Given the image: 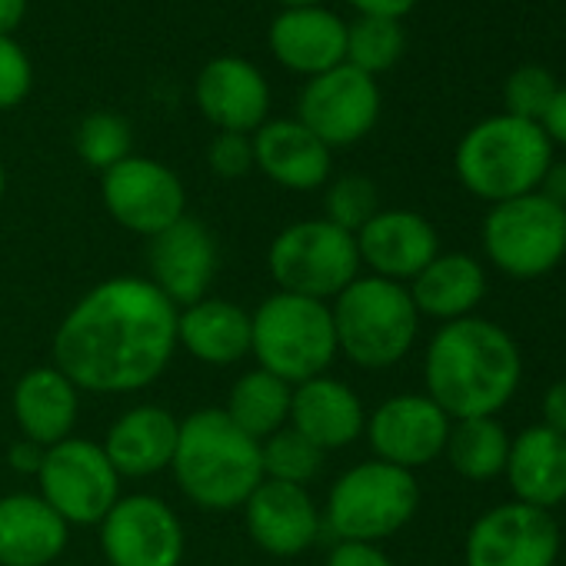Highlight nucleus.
Returning <instances> with one entry per match:
<instances>
[{
  "instance_id": "79ce46f5",
  "label": "nucleus",
  "mask_w": 566,
  "mask_h": 566,
  "mask_svg": "<svg viewBox=\"0 0 566 566\" xmlns=\"http://www.w3.org/2000/svg\"><path fill=\"white\" fill-rule=\"evenodd\" d=\"M546 200H553V203H559V207H566V164H549L546 167V174H543V180H539V187H536Z\"/></svg>"
},
{
  "instance_id": "c756f323",
  "label": "nucleus",
  "mask_w": 566,
  "mask_h": 566,
  "mask_svg": "<svg viewBox=\"0 0 566 566\" xmlns=\"http://www.w3.org/2000/svg\"><path fill=\"white\" fill-rule=\"evenodd\" d=\"M443 457L470 483L496 480L506 470V457H510L506 427L496 417L453 420L450 423L447 447H443Z\"/></svg>"
},
{
  "instance_id": "a18cd8bd",
  "label": "nucleus",
  "mask_w": 566,
  "mask_h": 566,
  "mask_svg": "<svg viewBox=\"0 0 566 566\" xmlns=\"http://www.w3.org/2000/svg\"><path fill=\"white\" fill-rule=\"evenodd\" d=\"M283 11H301V8H324V0H276Z\"/></svg>"
},
{
  "instance_id": "a19ab883",
  "label": "nucleus",
  "mask_w": 566,
  "mask_h": 566,
  "mask_svg": "<svg viewBox=\"0 0 566 566\" xmlns=\"http://www.w3.org/2000/svg\"><path fill=\"white\" fill-rule=\"evenodd\" d=\"M543 427L556 430L566 437V380H556L546 394H543Z\"/></svg>"
},
{
  "instance_id": "f704fd0d",
  "label": "nucleus",
  "mask_w": 566,
  "mask_h": 566,
  "mask_svg": "<svg viewBox=\"0 0 566 566\" xmlns=\"http://www.w3.org/2000/svg\"><path fill=\"white\" fill-rule=\"evenodd\" d=\"M556 81L546 67L539 64H523L516 67L510 77H506V87H503V104H506V114L510 117H520V120H533L539 124V117L546 114L553 94H556Z\"/></svg>"
},
{
  "instance_id": "72a5a7b5",
  "label": "nucleus",
  "mask_w": 566,
  "mask_h": 566,
  "mask_svg": "<svg viewBox=\"0 0 566 566\" xmlns=\"http://www.w3.org/2000/svg\"><path fill=\"white\" fill-rule=\"evenodd\" d=\"M380 210V193L377 184L364 174H344L334 184H327L324 193V220L334 227L357 233L374 213Z\"/></svg>"
},
{
  "instance_id": "f03ea898",
  "label": "nucleus",
  "mask_w": 566,
  "mask_h": 566,
  "mask_svg": "<svg viewBox=\"0 0 566 566\" xmlns=\"http://www.w3.org/2000/svg\"><path fill=\"white\" fill-rule=\"evenodd\" d=\"M523 357L516 340L483 317L443 324L423 357L427 397L450 417H496L516 394Z\"/></svg>"
},
{
  "instance_id": "f257e3e1",
  "label": "nucleus",
  "mask_w": 566,
  "mask_h": 566,
  "mask_svg": "<svg viewBox=\"0 0 566 566\" xmlns=\"http://www.w3.org/2000/svg\"><path fill=\"white\" fill-rule=\"evenodd\" d=\"M177 354V307L147 276L91 287L54 334V367L87 394H137Z\"/></svg>"
},
{
  "instance_id": "9b49d317",
  "label": "nucleus",
  "mask_w": 566,
  "mask_h": 566,
  "mask_svg": "<svg viewBox=\"0 0 566 566\" xmlns=\"http://www.w3.org/2000/svg\"><path fill=\"white\" fill-rule=\"evenodd\" d=\"M101 197L124 230L147 240L187 217V190L180 177L167 164L140 154H130L101 174Z\"/></svg>"
},
{
  "instance_id": "ea45409f",
  "label": "nucleus",
  "mask_w": 566,
  "mask_h": 566,
  "mask_svg": "<svg viewBox=\"0 0 566 566\" xmlns=\"http://www.w3.org/2000/svg\"><path fill=\"white\" fill-rule=\"evenodd\" d=\"M347 4L360 14V18H384V21H400L407 18L417 0H347Z\"/></svg>"
},
{
  "instance_id": "b1692460",
  "label": "nucleus",
  "mask_w": 566,
  "mask_h": 566,
  "mask_svg": "<svg viewBox=\"0 0 566 566\" xmlns=\"http://www.w3.org/2000/svg\"><path fill=\"white\" fill-rule=\"evenodd\" d=\"M67 539L71 526L41 493L0 496V566H51Z\"/></svg>"
},
{
  "instance_id": "4be33fe9",
  "label": "nucleus",
  "mask_w": 566,
  "mask_h": 566,
  "mask_svg": "<svg viewBox=\"0 0 566 566\" xmlns=\"http://www.w3.org/2000/svg\"><path fill=\"white\" fill-rule=\"evenodd\" d=\"M291 427L304 433L314 447L324 453L350 447L354 440L364 437L367 413L357 397L344 380L337 377H314L294 387L291 397Z\"/></svg>"
},
{
  "instance_id": "412c9836",
  "label": "nucleus",
  "mask_w": 566,
  "mask_h": 566,
  "mask_svg": "<svg viewBox=\"0 0 566 566\" xmlns=\"http://www.w3.org/2000/svg\"><path fill=\"white\" fill-rule=\"evenodd\" d=\"M270 54L301 77H321L347 61V24L327 8L280 11L266 31Z\"/></svg>"
},
{
  "instance_id": "2eb2a0df",
  "label": "nucleus",
  "mask_w": 566,
  "mask_h": 566,
  "mask_svg": "<svg viewBox=\"0 0 566 566\" xmlns=\"http://www.w3.org/2000/svg\"><path fill=\"white\" fill-rule=\"evenodd\" d=\"M450 423L453 420L427 394H397L387 397L367 417L364 433L370 440V450L377 453L374 460L413 473L420 467H430L437 457H443Z\"/></svg>"
},
{
  "instance_id": "393cba45",
  "label": "nucleus",
  "mask_w": 566,
  "mask_h": 566,
  "mask_svg": "<svg viewBox=\"0 0 566 566\" xmlns=\"http://www.w3.org/2000/svg\"><path fill=\"white\" fill-rule=\"evenodd\" d=\"M81 417V390L54 364L28 370L14 387V420L24 440L38 447H54L74 437Z\"/></svg>"
},
{
  "instance_id": "2f4dec72",
  "label": "nucleus",
  "mask_w": 566,
  "mask_h": 566,
  "mask_svg": "<svg viewBox=\"0 0 566 566\" xmlns=\"http://www.w3.org/2000/svg\"><path fill=\"white\" fill-rule=\"evenodd\" d=\"M407 48V34L400 21H384V18H357L347 24V61L350 67L377 77L390 71Z\"/></svg>"
},
{
  "instance_id": "f8f14e48",
  "label": "nucleus",
  "mask_w": 566,
  "mask_h": 566,
  "mask_svg": "<svg viewBox=\"0 0 566 566\" xmlns=\"http://www.w3.org/2000/svg\"><path fill=\"white\" fill-rule=\"evenodd\" d=\"M111 566H180L187 536L170 503L150 493L120 496L97 523Z\"/></svg>"
},
{
  "instance_id": "49530a36",
  "label": "nucleus",
  "mask_w": 566,
  "mask_h": 566,
  "mask_svg": "<svg viewBox=\"0 0 566 566\" xmlns=\"http://www.w3.org/2000/svg\"><path fill=\"white\" fill-rule=\"evenodd\" d=\"M4 190H8V170L0 164V200H4Z\"/></svg>"
},
{
  "instance_id": "0eeeda50",
  "label": "nucleus",
  "mask_w": 566,
  "mask_h": 566,
  "mask_svg": "<svg viewBox=\"0 0 566 566\" xmlns=\"http://www.w3.org/2000/svg\"><path fill=\"white\" fill-rule=\"evenodd\" d=\"M420 506V486L410 470L384 460L350 467L327 493L324 526L337 539L380 543L400 533Z\"/></svg>"
},
{
  "instance_id": "c85d7f7f",
  "label": "nucleus",
  "mask_w": 566,
  "mask_h": 566,
  "mask_svg": "<svg viewBox=\"0 0 566 566\" xmlns=\"http://www.w3.org/2000/svg\"><path fill=\"white\" fill-rule=\"evenodd\" d=\"M291 397H294V387L287 380L253 367L233 380L223 413L230 417L237 430H243L247 437L260 443L291 423Z\"/></svg>"
},
{
  "instance_id": "5701e85b",
  "label": "nucleus",
  "mask_w": 566,
  "mask_h": 566,
  "mask_svg": "<svg viewBox=\"0 0 566 566\" xmlns=\"http://www.w3.org/2000/svg\"><path fill=\"white\" fill-rule=\"evenodd\" d=\"M177 433H180V420L154 403H140L124 410L107 437H104V453L114 463V470L130 480H144L154 476L160 470H170L174 450H177Z\"/></svg>"
},
{
  "instance_id": "cd10ccee",
  "label": "nucleus",
  "mask_w": 566,
  "mask_h": 566,
  "mask_svg": "<svg viewBox=\"0 0 566 566\" xmlns=\"http://www.w3.org/2000/svg\"><path fill=\"white\" fill-rule=\"evenodd\" d=\"M177 347L207 367H233L250 354V314L223 297L177 311Z\"/></svg>"
},
{
  "instance_id": "ddd939ff",
  "label": "nucleus",
  "mask_w": 566,
  "mask_h": 566,
  "mask_svg": "<svg viewBox=\"0 0 566 566\" xmlns=\"http://www.w3.org/2000/svg\"><path fill=\"white\" fill-rule=\"evenodd\" d=\"M377 117H380L377 77L350 64L311 77L297 104V120L314 137H321L331 150L364 140L377 127Z\"/></svg>"
},
{
  "instance_id": "a211bd4d",
  "label": "nucleus",
  "mask_w": 566,
  "mask_h": 566,
  "mask_svg": "<svg viewBox=\"0 0 566 566\" xmlns=\"http://www.w3.org/2000/svg\"><path fill=\"white\" fill-rule=\"evenodd\" d=\"M354 237L360 266L403 287L440 253L433 223L417 210H377Z\"/></svg>"
},
{
  "instance_id": "bb28decb",
  "label": "nucleus",
  "mask_w": 566,
  "mask_h": 566,
  "mask_svg": "<svg viewBox=\"0 0 566 566\" xmlns=\"http://www.w3.org/2000/svg\"><path fill=\"white\" fill-rule=\"evenodd\" d=\"M410 297L420 317H433L443 324L473 317V311L486 297V273L480 260L470 253H437L413 280Z\"/></svg>"
},
{
  "instance_id": "a878e982",
  "label": "nucleus",
  "mask_w": 566,
  "mask_h": 566,
  "mask_svg": "<svg viewBox=\"0 0 566 566\" xmlns=\"http://www.w3.org/2000/svg\"><path fill=\"white\" fill-rule=\"evenodd\" d=\"M506 480L513 490V500L553 510L566 500V437L533 423L516 440H510L506 457Z\"/></svg>"
},
{
  "instance_id": "9d476101",
  "label": "nucleus",
  "mask_w": 566,
  "mask_h": 566,
  "mask_svg": "<svg viewBox=\"0 0 566 566\" xmlns=\"http://www.w3.org/2000/svg\"><path fill=\"white\" fill-rule=\"evenodd\" d=\"M41 496L67 526H97L120 500V473L94 440L67 437L44 450Z\"/></svg>"
},
{
  "instance_id": "c03bdc74",
  "label": "nucleus",
  "mask_w": 566,
  "mask_h": 566,
  "mask_svg": "<svg viewBox=\"0 0 566 566\" xmlns=\"http://www.w3.org/2000/svg\"><path fill=\"white\" fill-rule=\"evenodd\" d=\"M31 0H0V38H14V31L24 24Z\"/></svg>"
},
{
  "instance_id": "7ed1b4c3",
  "label": "nucleus",
  "mask_w": 566,
  "mask_h": 566,
  "mask_svg": "<svg viewBox=\"0 0 566 566\" xmlns=\"http://www.w3.org/2000/svg\"><path fill=\"white\" fill-rule=\"evenodd\" d=\"M170 470L180 493L210 513L240 510L263 480L260 443L237 430L217 407L180 420Z\"/></svg>"
},
{
  "instance_id": "473e14b6",
  "label": "nucleus",
  "mask_w": 566,
  "mask_h": 566,
  "mask_svg": "<svg viewBox=\"0 0 566 566\" xmlns=\"http://www.w3.org/2000/svg\"><path fill=\"white\" fill-rule=\"evenodd\" d=\"M74 147H77V154H81V160L87 167L104 174V170L117 167L120 160H127L134 154L130 150L134 147V134H130V124L120 114L97 111V114L81 120Z\"/></svg>"
},
{
  "instance_id": "7c9ffc66",
  "label": "nucleus",
  "mask_w": 566,
  "mask_h": 566,
  "mask_svg": "<svg viewBox=\"0 0 566 566\" xmlns=\"http://www.w3.org/2000/svg\"><path fill=\"white\" fill-rule=\"evenodd\" d=\"M324 450L314 447L304 433H297L291 423L260 440V463H263V480L276 483H294L307 486L311 480L321 476L324 470Z\"/></svg>"
},
{
  "instance_id": "20e7f679",
  "label": "nucleus",
  "mask_w": 566,
  "mask_h": 566,
  "mask_svg": "<svg viewBox=\"0 0 566 566\" xmlns=\"http://www.w3.org/2000/svg\"><path fill=\"white\" fill-rule=\"evenodd\" d=\"M549 164L553 144L539 124L510 114H496L470 127L453 154L460 184L486 203L533 193Z\"/></svg>"
},
{
  "instance_id": "58836bf2",
  "label": "nucleus",
  "mask_w": 566,
  "mask_h": 566,
  "mask_svg": "<svg viewBox=\"0 0 566 566\" xmlns=\"http://www.w3.org/2000/svg\"><path fill=\"white\" fill-rule=\"evenodd\" d=\"M539 130L546 134V140H549V144L566 147V84H563V87H556V94H553V101H549L546 114L539 117Z\"/></svg>"
},
{
  "instance_id": "4c0bfd02",
  "label": "nucleus",
  "mask_w": 566,
  "mask_h": 566,
  "mask_svg": "<svg viewBox=\"0 0 566 566\" xmlns=\"http://www.w3.org/2000/svg\"><path fill=\"white\" fill-rule=\"evenodd\" d=\"M327 566H394V559L380 549V543H350V539H337Z\"/></svg>"
},
{
  "instance_id": "423d86ee",
  "label": "nucleus",
  "mask_w": 566,
  "mask_h": 566,
  "mask_svg": "<svg viewBox=\"0 0 566 566\" xmlns=\"http://www.w3.org/2000/svg\"><path fill=\"white\" fill-rule=\"evenodd\" d=\"M250 354L260 370L291 387L324 377L337 360L331 304L283 291L270 294L250 314Z\"/></svg>"
},
{
  "instance_id": "aec40b11",
  "label": "nucleus",
  "mask_w": 566,
  "mask_h": 566,
  "mask_svg": "<svg viewBox=\"0 0 566 566\" xmlns=\"http://www.w3.org/2000/svg\"><path fill=\"white\" fill-rule=\"evenodd\" d=\"M253 167L287 190H321L331 180V147L314 137L297 117H276L253 134Z\"/></svg>"
},
{
  "instance_id": "6ab92c4d",
  "label": "nucleus",
  "mask_w": 566,
  "mask_h": 566,
  "mask_svg": "<svg viewBox=\"0 0 566 566\" xmlns=\"http://www.w3.org/2000/svg\"><path fill=\"white\" fill-rule=\"evenodd\" d=\"M200 114L217 130L253 134L270 120V84L256 64L243 57H213L197 74L193 87Z\"/></svg>"
},
{
  "instance_id": "39448f33",
  "label": "nucleus",
  "mask_w": 566,
  "mask_h": 566,
  "mask_svg": "<svg viewBox=\"0 0 566 566\" xmlns=\"http://www.w3.org/2000/svg\"><path fill=\"white\" fill-rule=\"evenodd\" d=\"M337 354L364 370H387L400 364L420 334V314L403 283L360 273L350 287L334 297Z\"/></svg>"
},
{
  "instance_id": "e433bc0d",
  "label": "nucleus",
  "mask_w": 566,
  "mask_h": 566,
  "mask_svg": "<svg viewBox=\"0 0 566 566\" xmlns=\"http://www.w3.org/2000/svg\"><path fill=\"white\" fill-rule=\"evenodd\" d=\"M207 164L223 180L247 177L250 170H256L253 167V137L233 134V130H217V137L207 144Z\"/></svg>"
},
{
  "instance_id": "4468645a",
  "label": "nucleus",
  "mask_w": 566,
  "mask_h": 566,
  "mask_svg": "<svg viewBox=\"0 0 566 566\" xmlns=\"http://www.w3.org/2000/svg\"><path fill=\"white\" fill-rule=\"evenodd\" d=\"M559 556V526L549 510L520 500L486 510L467 533V566H553Z\"/></svg>"
},
{
  "instance_id": "dca6fc26",
  "label": "nucleus",
  "mask_w": 566,
  "mask_h": 566,
  "mask_svg": "<svg viewBox=\"0 0 566 566\" xmlns=\"http://www.w3.org/2000/svg\"><path fill=\"white\" fill-rule=\"evenodd\" d=\"M147 266V280L177 311H184L210 297V283L217 273V240L200 220L180 217L177 223L150 237Z\"/></svg>"
},
{
  "instance_id": "6e6552de",
  "label": "nucleus",
  "mask_w": 566,
  "mask_h": 566,
  "mask_svg": "<svg viewBox=\"0 0 566 566\" xmlns=\"http://www.w3.org/2000/svg\"><path fill=\"white\" fill-rule=\"evenodd\" d=\"M266 266L276 291L331 304L360 276L357 237L324 217L297 220L273 237Z\"/></svg>"
},
{
  "instance_id": "37998d69",
  "label": "nucleus",
  "mask_w": 566,
  "mask_h": 566,
  "mask_svg": "<svg viewBox=\"0 0 566 566\" xmlns=\"http://www.w3.org/2000/svg\"><path fill=\"white\" fill-rule=\"evenodd\" d=\"M41 463H44V447H38L31 440H21V443L11 447V467L18 473H38Z\"/></svg>"
},
{
  "instance_id": "f3484780",
  "label": "nucleus",
  "mask_w": 566,
  "mask_h": 566,
  "mask_svg": "<svg viewBox=\"0 0 566 566\" xmlns=\"http://www.w3.org/2000/svg\"><path fill=\"white\" fill-rule=\"evenodd\" d=\"M240 510L250 539L270 556H301L324 533V513L307 486L260 480Z\"/></svg>"
},
{
  "instance_id": "c9c22d12",
  "label": "nucleus",
  "mask_w": 566,
  "mask_h": 566,
  "mask_svg": "<svg viewBox=\"0 0 566 566\" xmlns=\"http://www.w3.org/2000/svg\"><path fill=\"white\" fill-rule=\"evenodd\" d=\"M34 64L14 38H0V111H14L31 97Z\"/></svg>"
},
{
  "instance_id": "de8ad7c7",
  "label": "nucleus",
  "mask_w": 566,
  "mask_h": 566,
  "mask_svg": "<svg viewBox=\"0 0 566 566\" xmlns=\"http://www.w3.org/2000/svg\"><path fill=\"white\" fill-rule=\"evenodd\" d=\"M563 210H566V207H563Z\"/></svg>"
},
{
  "instance_id": "1a4fd4ad",
  "label": "nucleus",
  "mask_w": 566,
  "mask_h": 566,
  "mask_svg": "<svg viewBox=\"0 0 566 566\" xmlns=\"http://www.w3.org/2000/svg\"><path fill=\"white\" fill-rule=\"evenodd\" d=\"M490 263L513 280H536L566 256V210L539 190L493 203L483 220Z\"/></svg>"
}]
</instances>
